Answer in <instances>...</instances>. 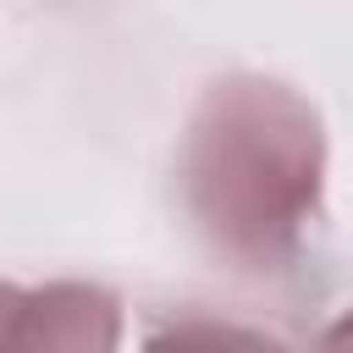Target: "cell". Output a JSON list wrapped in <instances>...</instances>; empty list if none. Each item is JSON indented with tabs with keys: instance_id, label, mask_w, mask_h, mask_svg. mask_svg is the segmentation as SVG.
Returning <instances> with one entry per match:
<instances>
[{
	"instance_id": "cell-4",
	"label": "cell",
	"mask_w": 353,
	"mask_h": 353,
	"mask_svg": "<svg viewBox=\"0 0 353 353\" xmlns=\"http://www.w3.org/2000/svg\"><path fill=\"white\" fill-rule=\"evenodd\" d=\"M314 353H353V309H347V314H336V320L320 331Z\"/></svg>"
},
{
	"instance_id": "cell-3",
	"label": "cell",
	"mask_w": 353,
	"mask_h": 353,
	"mask_svg": "<svg viewBox=\"0 0 353 353\" xmlns=\"http://www.w3.org/2000/svg\"><path fill=\"white\" fill-rule=\"evenodd\" d=\"M138 353H292L281 336L243 325V320H215V314H165L149 325Z\"/></svg>"
},
{
	"instance_id": "cell-2",
	"label": "cell",
	"mask_w": 353,
	"mask_h": 353,
	"mask_svg": "<svg viewBox=\"0 0 353 353\" xmlns=\"http://www.w3.org/2000/svg\"><path fill=\"white\" fill-rule=\"evenodd\" d=\"M121 298L99 281H0V353H121Z\"/></svg>"
},
{
	"instance_id": "cell-1",
	"label": "cell",
	"mask_w": 353,
	"mask_h": 353,
	"mask_svg": "<svg viewBox=\"0 0 353 353\" xmlns=\"http://www.w3.org/2000/svg\"><path fill=\"white\" fill-rule=\"evenodd\" d=\"M325 193V121L281 77H215L176 149V199L199 243L243 270L281 276L303 259Z\"/></svg>"
}]
</instances>
